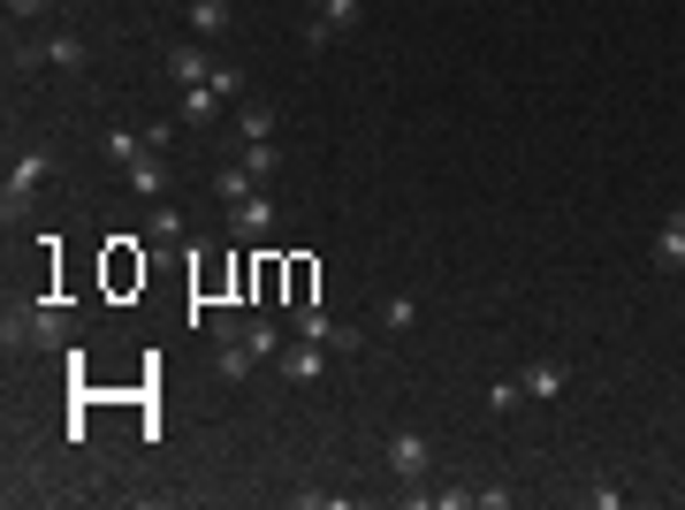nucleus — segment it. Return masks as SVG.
<instances>
[{
    "mask_svg": "<svg viewBox=\"0 0 685 510\" xmlns=\"http://www.w3.org/2000/svg\"><path fill=\"white\" fill-rule=\"evenodd\" d=\"M488 404H496V412H503V419H511L518 404H525V381H496V389H488Z\"/></svg>",
    "mask_w": 685,
    "mask_h": 510,
    "instance_id": "obj_23",
    "label": "nucleus"
},
{
    "mask_svg": "<svg viewBox=\"0 0 685 510\" xmlns=\"http://www.w3.org/2000/svg\"><path fill=\"white\" fill-rule=\"evenodd\" d=\"M236 336H244L252 350H259V366H275V358H282V336H275V321H267V313H259V321H244Z\"/></svg>",
    "mask_w": 685,
    "mask_h": 510,
    "instance_id": "obj_16",
    "label": "nucleus"
},
{
    "mask_svg": "<svg viewBox=\"0 0 685 510\" xmlns=\"http://www.w3.org/2000/svg\"><path fill=\"white\" fill-rule=\"evenodd\" d=\"M123 183H130V190H138V198H153V206H161V198H169V169H161V153H138V161H130V169H123Z\"/></svg>",
    "mask_w": 685,
    "mask_h": 510,
    "instance_id": "obj_9",
    "label": "nucleus"
},
{
    "mask_svg": "<svg viewBox=\"0 0 685 510\" xmlns=\"http://www.w3.org/2000/svg\"><path fill=\"white\" fill-rule=\"evenodd\" d=\"M388 473H396L404 488H427L434 450H427V434H419V427H396V434H388Z\"/></svg>",
    "mask_w": 685,
    "mask_h": 510,
    "instance_id": "obj_4",
    "label": "nucleus"
},
{
    "mask_svg": "<svg viewBox=\"0 0 685 510\" xmlns=\"http://www.w3.org/2000/svg\"><path fill=\"white\" fill-rule=\"evenodd\" d=\"M8 15H15V23H38V15H46V0H8Z\"/></svg>",
    "mask_w": 685,
    "mask_h": 510,
    "instance_id": "obj_25",
    "label": "nucleus"
},
{
    "mask_svg": "<svg viewBox=\"0 0 685 510\" xmlns=\"http://www.w3.org/2000/svg\"><path fill=\"white\" fill-rule=\"evenodd\" d=\"M518 381H525V396H533V404H556V396H564V366H556V358H533Z\"/></svg>",
    "mask_w": 685,
    "mask_h": 510,
    "instance_id": "obj_12",
    "label": "nucleus"
},
{
    "mask_svg": "<svg viewBox=\"0 0 685 510\" xmlns=\"http://www.w3.org/2000/svg\"><path fill=\"white\" fill-rule=\"evenodd\" d=\"M358 23H365V0H321L305 15V38L313 46H336V38H358Z\"/></svg>",
    "mask_w": 685,
    "mask_h": 510,
    "instance_id": "obj_5",
    "label": "nucleus"
},
{
    "mask_svg": "<svg viewBox=\"0 0 685 510\" xmlns=\"http://www.w3.org/2000/svg\"><path fill=\"white\" fill-rule=\"evenodd\" d=\"M15 61H23V69H38V61L84 69V38H77V31H54V38H38V46H15Z\"/></svg>",
    "mask_w": 685,
    "mask_h": 510,
    "instance_id": "obj_6",
    "label": "nucleus"
},
{
    "mask_svg": "<svg viewBox=\"0 0 685 510\" xmlns=\"http://www.w3.org/2000/svg\"><path fill=\"white\" fill-rule=\"evenodd\" d=\"M252 366H259V350H252V343H244V336H221V366H213L221 381H244Z\"/></svg>",
    "mask_w": 685,
    "mask_h": 510,
    "instance_id": "obj_14",
    "label": "nucleus"
},
{
    "mask_svg": "<svg viewBox=\"0 0 685 510\" xmlns=\"http://www.w3.org/2000/svg\"><path fill=\"white\" fill-rule=\"evenodd\" d=\"M290 328H298L305 343H328V336H336V321H328L321 305H298V313H290Z\"/></svg>",
    "mask_w": 685,
    "mask_h": 510,
    "instance_id": "obj_19",
    "label": "nucleus"
},
{
    "mask_svg": "<svg viewBox=\"0 0 685 510\" xmlns=\"http://www.w3.org/2000/svg\"><path fill=\"white\" fill-rule=\"evenodd\" d=\"M0 336H8V350H61L69 343V313L61 305H8Z\"/></svg>",
    "mask_w": 685,
    "mask_h": 510,
    "instance_id": "obj_2",
    "label": "nucleus"
},
{
    "mask_svg": "<svg viewBox=\"0 0 685 510\" xmlns=\"http://www.w3.org/2000/svg\"><path fill=\"white\" fill-rule=\"evenodd\" d=\"M381 328H388V336H411V328H419V298H388V305H381Z\"/></svg>",
    "mask_w": 685,
    "mask_h": 510,
    "instance_id": "obj_18",
    "label": "nucleus"
},
{
    "mask_svg": "<svg viewBox=\"0 0 685 510\" xmlns=\"http://www.w3.org/2000/svg\"><path fill=\"white\" fill-rule=\"evenodd\" d=\"M655 267H663V275H678L685 267V206H671L663 229H655Z\"/></svg>",
    "mask_w": 685,
    "mask_h": 510,
    "instance_id": "obj_8",
    "label": "nucleus"
},
{
    "mask_svg": "<svg viewBox=\"0 0 685 510\" xmlns=\"http://www.w3.org/2000/svg\"><path fill=\"white\" fill-rule=\"evenodd\" d=\"M54 161H61L54 146H31V153H23V161L8 169V183H0V221H8V229H15V221H23V213L38 206V190H46Z\"/></svg>",
    "mask_w": 685,
    "mask_h": 510,
    "instance_id": "obj_1",
    "label": "nucleus"
},
{
    "mask_svg": "<svg viewBox=\"0 0 685 510\" xmlns=\"http://www.w3.org/2000/svg\"><path fill=\"white\" fill-rule=\"evenodd\" d=\"M252 190H267V183L244 169V161H229V169L213 175V198H221V206H236V198H252Z\"/></svg>",
    "mask_w": 685,
    "mask_h": 510,
    "instance_id": "obj_13",
    "label": "nucleus"
},
{
    "mask_svg": "<svg viewBox=\"0 0 685 510\" xmlns=\"http://www.w3.org/2000/svg\"><path fill=\"white\" fill-rule=\"evenodd\" d=\"M275 366H282V381H298V389H313V381H321V343H290V350H282V358H275Z\"/></svg>",
    "mask_w": 685,
    "mask_h": 510,
    "instance_id": "obj_10",
    "label": "nucleus"
},
{
    "mask_svg": "<svg viewBox=\"0 0 685 510\" xmlns=\"http://www.w3.org/2000/svg\"><path fill=\"white\" fill-rule=\"evenodd\" d=\"M275 229H282V206H275L267 190H252V198L229 206V236H236V244H267Z\"/></svg>",
    "mask_w": 685,
    "mask_h": 510,
    "instance_id": "obj_3",
    "label": "nucleus"
},
{
    "mask_svg": "<svg viewBox=\"0 0 685 510\" xmlns=\"http://www.w3.org/2000/svg\"><path fill=\"white\" fill-rule=\"evenodd\" d=\"M161 69H169L175 92H190V84H206V77H213V54H206V46H169V54H161Z\"/></svg>",
    "mask_w": 685,
    "mask_h": 510,
    "instance_id": "obj_7",
    "label": "nucleus"
},
{
    "mask_svg": "<svg viewBox=\"0 0 685 510\" xmlns=\"http://www.w3.org/2000/svg\"><path fill=\"white\" fill-rule=\"evenodd\" d=\"M100 146H107V161H123V169H130V161L146 153V138H138V130H107Z\"/></svg>",
    "mask_w": 685,
    "mask_h": 510,
    "instance_id": "obj_22",
    "label": "nucleus"
},
{
    "mask_svg": "<svg viewBox=\"0 0 685 510\" xmlns=\"http://www.w3.org/2000/svg\"><path fill=\"white\" fill-rule=\"evenodd\" d=\"M221 107H229V100H221L213 84H190V92L175 100V123H221Z\"/></svg>",
    "mask_w": 685,
    "mask_h": 510,
    "instance_id": "obj_11",
    "label": "nucleus"
},
{
    "mask_svg": "<svg viewBox=\"0 0 685 510\" xmlns=\"http://www.w3.org/2000/svg\"><path fill=\"white\" fill-rule=\"evenodd\" d=\"M190 31L198 38H221L229 31V0H190Z\"/></svg>",
    "mask_w": 685,
    "mask_h": 510,
    "instance_id": "obj_17",
    "label": "nucleus"
},
{
    "mask_svg": "<svg viewBox=\"0 0 685 510\" xmlns=\"http://www.w3.org/2000/svg\"><path fill=\"white\" fill-rule=\"evenodd\" d=\"M236 138H244V146L275 138V107H244V115H236Z\"/></svg>",
    "mask_w": 685,
    "mask_h": 510,
    "instance_id": "obj_20",
    "label": "nucleus"
},
{
    "mask_svg": "<svg viewBox=\"0 0 685 510\" xmlns=\"http://www.w3.org/2000/svg\"><path fill=\"white\" fill-rule=\"evenodd\" d=\"M146 236H153V244H175V236H183V213H175L169 198L153 206V221H146Z\"/></svg>",
    "mask_w": 685,
    "mask_h": 510,
    "instance_id": "obj_21",
    "label": "nucleus"
},
{
    "mask_svg": "<svg viewBox=\"0 0 685 510\" xmlns=\"http://www.w3.org/2000/svg\"><path fill=\"white\" fill-rule=\"evenodd\" d=\"M206 84H213V92H221V100H236V92H244V77H236V69H229V61H213V77H206Z\"/></svg>",
    "mask_w": 685,
    "mask_h": 510,
    "instance_id": "obj_24",
    "label": "nucleus"
},
{
    "mask_svg": "<svg viewBox=\"0 0 685 510\" xmlns=\"http://www.w3.org/2000/svg\"><path fill=\"white\" fill-rule=\"evenodd\" d=\"M236 161H244V169L259 175V183H275V175H282V146H275V138H259V146H244Z\"/></svg>",
    "mask_w": 685,
    "mask_h": 510,
    "instance_id": "obj_15",
    "label": "nucleus"
}]
</instances>
